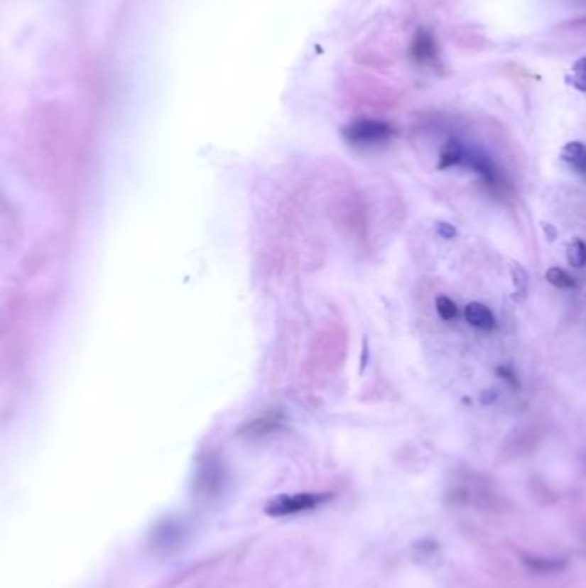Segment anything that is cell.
I'll return each instance as SVG.
<instances>
[{
    "mask_svg": "<svg viewBox=\"0 0 586 588\" xmlns=\"http://www.w3.org/2000/svg\"><path fill=\"white\" fill-rule=\"evenodd\" d=\"M344 134H346L347 141L352 143V145L373 146L391 140L394 129H392L391 124H387L384 121L362 119L347 126Z\"/></svg>",
    "mask_w": 586,
    "mask_h": 588,
    "instance_id": "cell-1",
    "label": "cell"
},
{
    "mask_svg": "<svg viewBox=\"0 0 586 588\" xmlns=\"http://www.w3.org/2000/svg\"><path fill=\"white\" fill-rule=\"evenodd\" d=\"M322 502V496H313V494H298V496L291 497H281V499L273 501L268 511L272 514H293L299 511H306V509L315 508Z\"/></svg>",
    "mask_w": 586,
    "mask_h": 588,
    "instance_id": "cell-2",
    "label": "cell"
},
{
    "mask_svg": "<svg viewBox=\"0 0 586 588\" xmlns=\"http://www.w3.org/2000/svg\"><path fill=\"white\" fill-rule=\"evenodd\" d=\"M560 162L575 174L586 178V145L581 141L565 143L560 150Z\"/></svg>",
    "mask_w": 586,
    "mask_h": 588,
    "instance_id": "cell-3",
    "label": "cell"
},
{
    "mask_svg": "<svg viewBox=\"0 0 586 588\" xmlns=\"http://www.w3.org/2000/svg\"><path fill=\"white\" fill-rule=\"evenodd\" d=\"M465 318L470 325L477 327L479 330H485V332H490L495 327V317L492 313V310L483 303H478V301L466 305Z\"/></svg>",
    "mask_w": 586,
    "mask_h": 588,
    "instance_id": "cell-4",
    "label": "cell"
},
{
    "mask_svg": "<svg viewBox=\"0 0 586 588\" xmlns=\"http://www.w3.org/2000/svg\"><path fill=\"white\" fill-rule=\"evenodd\" d=\"M411 54L418 62H433L437 59L435 38L428 30H420L416 33L411 45Z\"/></svg>",
    "mask_w": 586,
    "mask_h": 588,
    "instance_id": "cell-5",
    "label": "cell"
},
{
    "mask_svg": "<svg viewBox=\"0 0 586 588\" xmlns=\"http://www.w3.org/2000/svg\"><path fill=\"white\" fill-rule=\"evenodd\" d=\"M466 150L462 148V145L456 140H449L442 146L440 155H438V163L437 169H449V167L457 165V163L465 162Z\"/></svg>",
    "mask_w": 586,
    "mask_h": 588,
    "instance_id": "cell-6",
    "label": "cell"
},
{
    "mask_svg": "<svg viewBox=\"0 0 586 588\" xmlns=\"http://www.w3.org/2000/svg\"><path fill=\"white\" fill-rule=\"evenodd\" d=\"M524 565L530 567L531 571L540 575H550V573H559L565 567V561L563 559H548V557H526L524 559Z\"/></svg>",
    "mask_w": 586,
    "mask_h": 588,
    "instance_id": "cell-7",
    "label": "cell"
},
{
    "mask_svg": "<svg viewBox=\"0 0 586 588\" xmlns=\"http://www.w3.org/2000/svg\"><path fill=\"white\" fill-rule=\"evenodd\" d=\"M565 80H568V83L571 85L573 88H576L577 92L586 93V57H581V59H577L576 62L571 65Z\"/></svg>",
    "mask_w": 586,
    "mask_h": 588,
    "instance_id": "cell-8",
    "label": "cell"
},
{
    "mask_svg": "<svg viewBox=\"0 0 586 588\" xmlns=\"http://www.w3.org/2000/svg\"><path fill=\"white\" fill-rule=\"evenodd\" d=\"M568 263L575 268H583L586 265V244L581 239H575L568 244L565 251Z\"/></svg>",
    "mask_w": 586,
    "mask_h": 588,
    "instance_id": "cell-9",
    "label": "cell"
},
{
    "mask_svg": "<svg viewBox=\"0 0 586 588\" xmlns=\"http://www.w3.org/2000/svg\"><path fill=\"white\" fill-rule=\"evenodd\" d=\"M545 279H547L548 284H552L554 288L559 289H571L575 288V279L569 276L568 272L563 271L559 267H550L547 272H545Z\"/></svg>",
    "mask_w": 586,
    "mask_h": 588,
    "instance_id": "cell-10",
    "label": "cell"
},
{
    "mask_svg": "<svg viewBox=\"0 0 586 588\" xmlns=\"http://www.w3.org/2000/svg\"><path fill=\"white\" fill-rule=\"evenodd\" d=\"M435 308H437V313L438 317L442 318V320H452V318L457 317V306L454 303L452 300L447 296H444V294H438L435 298Z\"/></svg>",
    "mask_w": 586,
    "mask_h": 588,
    "instance_id": "cell-11",
    "label": "cell"
},
{
    "mask_svg": "<svg viewBox=\"0 0 586 588\" xmlns=\"http://www.w3.org/2000/svg\"><path fill=\"white\" fill-rule=\"evenodd\" d=\"M511 273H512V279H514L516 291H518V293H524V291H526V285H528V273H526V271H524V268L521 267V265H519V263H512Z\"/></svg>",
    "mask_w": 586,
    "mask_h": 588,
    "instance_id": "cell-12",
    "label": "cell"
},
{
    "mask_svg": "<svg viewBox=\"0 0 586 588\" xmlns=\"http://www.w3.org/2000/svg\"><path fill=\"white\" fill-rule=\"evenodd\" d=\"M435 231H437V234L444 239H452V238H456V234H457L456 227L449 222H437Z\"/></svg>",
    "mask_w": 586,
    "mask_h": 588,
    "instance_id": "cell-13",
    "label": "cell"
},
{
    "mask_svg": "<svg viewBox=\"0 0 586 588\" xmlns=\"http://www.w3.org/2000/svg\"><path fill=\"white\" fill-rule=\"evenodd\" d=\"M497 374H499V375H501V377L504 379V381H506V382H509L512 387H519L518 377H516V374H514V371H512V369H511V366H506V365H502V366H497Z\"/></svg>",
    "mask_w": 586,
    "mask_h": 588,
    "instance_id": "cell-14",
    "label": "cell"
},
{
    "mask_svg": "<svg viewBox=\"0 0 586 588\" xmlns=\"http://www.w3.org/2000/svg\"><path fill=\"white\" fill-rule=\"evenodd\" d=\"M495 399H497V392L494 389H487L479 394V401H482V404H492Z\"/></svg>",
    "mask_w": 586,
    "mask_h": 588,
    "instance_id": "cell-15",
    "label": "cell"
},
{
    "mask_svg": "<svg viewBox=\"0 0 586 588\" xmlns=\"http://www.w3.org/2000/svg\"><path fill=\"white\" fill-rule=\"evenodd\" d=\"M542 229L545 232H547V238H548V241H554V238L557 236V231L554 227L550 226V224H547V222H542Z\"/></svg>",
    "mask_w": 586,
    "mask_h": 588,
    "instance_id": "cell-16",
    "label": "cell"
}]
</instances>
